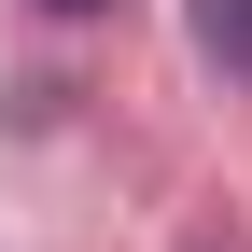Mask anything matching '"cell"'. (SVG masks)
<instances>
[{
    "mask_svg": "<svg viewBox=\"0 0 252 252\" xmlns=\"http://www.w3.org/2000/svg\"><path fill=\"white\" fill-rule=\"evenodd\" d=\"M196 42H210V56L252 84V0H196Z\"/></svg>",
    "mask_w": 252,
    "mask_h": 252,
    "instance_id": "obj_1",
    "label": "cell"
},
{
    "mask_svg": "<svg viewBox=\"0 0 252 252\" xmlns=\"http://www.w3.org/2000/svg\"><path fill=\"white\" fill-rule=\"evenodd\" d=\"M56 14H98V0H56Z\"/></svg>",
    "mask_w": 252,
    "mask_h": 252,
    "instance_id": "obj_2",
    "label": "cell"
}]
</instances>
